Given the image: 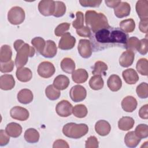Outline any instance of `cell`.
Returning a JSON list of instances; mask_svg holds the SVG:
<instances>
[{
    "label": "cell",
    "mask_w": 148,
    "mask_h": 148,
    "mask_svg": "<svg viewBox=\"0 0 148 148\" xmlns=\"http://www.w3.org/2000/svg\"><path fill=\"white\" fill-rule=\"evenodd\" d=\"M128 38V35L120 28L109 26L91 33L90 41L92 50L99 51L113 47L125 49Z\"/></svg>",
    "instance_id": "obj_1"
},
{
    "label": "cell",
    "mask_w": 148,
    "mask_h": 148,
    "mask_svg": "<svg viewBox=\"0 0 148 148\" xmlns=\"http://www.w3.org/2000/svg\"><path fill=\"white\" fill-rule=\"evenodd\" d=\"M13 46L17 51L15 65L17 69L22 68L27 63L28 58L34 56L35 49L21 39L16 40L13 43Z\"/></svg>",
    "instance_id": "obj_2"
},
{
    "label": "cell",
    "mask_w": 148,
    "mask_h": 148,
    "mask_svg": "<svg viewBox=\"0 0 148 148\" xmlns=\"http://www.w3.org/2000/svg\"><path fill=\"white\" fill-rule=\"evenodd\" d=\"M85 22L92 32L109 26L107 17L102 13L94 10H87L85 13Z\"/></svg>",
    "instance_id": "obj_3"
},
{
    "label": "cell",
    "mask_w": 148,
    "mask_h": 148,
    "mask_svg": "<svg viewBox=\"0 0 148 148\" xmlns=\"http://www.w3.org/2000/svg\"><path fill=\"white\" fill-rule=\"evenodd\" d=\"M88 127L87 124L81 123H69L62 128V132L65 136L72 139H79L87 134Z\"/></svg>",
    "instance_id": "obj_4"
},
{
    "label": "cell",
    "mask_w": 148,
    "mask_h": 148,
    "mask_svg": "<svg viewBox=\"0 0 148 148\" xmlns=\"http://www.w3.org/2000/svg\"><path fill=\"white\" fill-rule=\"evenodd\" d=\"M25 12L19 6L12 8L8 13V20L13 25L21 24L25 20Z\"/></svg>",
    "instance_id": "obj_5"
},
{
    "label": "cell",
    "mask_w": 148,
    "mask_h": 148,
    "mask_svg": "<svg viewBox=\"0 0 148 148\" xmlns=\"http://www.w3.org/2000/svg\"><path fill=\"white\" fill-rule=\"evenodd\" d=\"M56 69L54 65L49 61H43L39 64L38 67L39 75L43 78H49L55 73Z\"/></svg>",
    "instance_id": "obj_6"
},
{
    "label": "cell",
    "mask_w": 148,
    "mask_h": 148,
    "mask_svg": "<svg viewBox=\"0 0 148 148\" xmlns=\"http://www.w3.org/2000/svg\"><path fill=\"white\" fill-rule=\"evenodd\" d=\"M69 95L73 102H81L86 98L87 91L83 86L80 85H75L70 90Z\"/></svg>",
    "instance_id": "obj_7"
},
{
    "label": "cell",
    "mask_w": 148,
    "mask_h": 148,
    "mask_svg": "<svg viewBox=\"0 0 148 148\" xmlns=\"http://www.w3.org/2000/svg\"><path fill=\"white\" fill-rule=\"evenodd\" d=\"M56 111L58 116L66 117L72 113L73 106L67 100H62L57 104Z\"/></svg>",
    "instance_id": "obj_8"
},
{
    "label": "cell",
    "mask_w": 148,
    "mask_h": 148,
    "mask_svg": "<svg viewBox=\"0 0 148 148\" xmlns=\"http://www.w3.org/2000/svg\"><path fill=\"white\" fill-rule=\"evenodd\" d=\"M55 9V1L53 0H42L39 2L38 10L45 16L53 15Z\"/></svg>",
    "instance_id": "obj_9"
},
{
    "label": "cell",
    "mask_w": 148,
    "mask_h": 148,
    "mask_svg": "<svg viewBox=\"0 0 148 148\" xmlns=\"http://www.w3.org/2000/svg\"><path fill=\"white\" fill-rule=\"evenodd\" d=\"M76 44V39L69 32L65 33L58 43L59 49L64 50L72 49Z\"/></svg>",
    "instance_id": "obj_10"
},
{
    "label": "cell",
    "mask_w": 148,
    "mask_h": 148,
    "mask_svg": "<svg viewBox=\"0 0 148 148\" xmlns=\"http://www.w3.org/2000/svg\"><path fill=\"white\" fill-rule=\"evenodd\" d=\"M77 50L82 57L84 58L90 57L92 51L90 41L87 39H80L79 42Z\"/></svg>",
    "instance_id": "obj_11"
},
{
    "label": "cell",
    "mask_w": 148,
    "mask_h": 148,
    "mask_svg": "<svg viewBox=\"0 0 148 148\" xmlns=\"http://www.w3.org/2000/svg\"><path fill=\"white\" fill-rule=\"evenodd\" d=\"M12 118L20 121H25L29 117V112L24 108L16 106L12 108L10 111Z\"/></svg>",
    "instance_id": "obj_12"
},
{
    "label": "cell",
    "mask_w": 148,
    "mask_h": 148,
    "mask_svg": "<svg viewBox=\"0 0 148 148\" xmlns=\"http://www.w3.org/2000/svg\"><path fill=\"white\" fill-rule=\"evenodd\" d=\"M57 52V47L56 43L51 40L46 42V46L43 51L40 53L44 57L51 58L54 57Z\"/></svg>",
    "instance_id": "obj_13"
},
{
    "label": "cell",
    "mask_w": 148,
    "mask_h": 148,
    "mask_svg": "<svg viewBox=\"0 0 148 148\" xmlns=\"http://www.w3.org/2000/svg\"><path fill=\"white\" fill-rule=\"evenodd\" d=\"M15 86V80L12 75L5 74L0 77V88L3 90H12Z\"/></svg>",
    "instance_id": "obj_14"
},
{
    "label": "cell",
    "mask_w": 148,
    "mask_h": 148,
    "mask_svg": "<svg viewBox=\"0 0 148 148\" xmlns=\"http://www.w3.org/2000/svg\"><path fill=\"white\" fill-rule=\"evenodd\" d=\"M95 130L99 135L104 136L109 134L111 130V126L107 121L100 120L95 123Z\"/></svg>",
    "instance_id": "obj_15"
},
{
    "label": "cell",
    "mask_w": 148,
    "mask_h": 148,
    "mask_svg": "<svg viewBox=\"0 0 148 148\" xmlns=\"http://www.w3.org/2000/svg\"><path fill=\"white\" fill-rule=\"evenodd\" d=\"M135 53L134 52L127 50L124 51L120 57L119 64L120 65L124 68H127L131 66L134 60Z\"/></svg>",
    "instance_id": "obj_16"
},
{
    "label": "cell",
    "mask_w": 148,
    "mask_h": 148,
    "mask_svg": "<svg viewBox=\"0 0 148 148\" xmlns=\"http://www.w3.org/2000/svg\"><path fill=\"white\" fill-rule=\"evenodd\" d=\"M135 8L140 19L148 18V1L139 0L137 1Z\"/></svg>",
    "instance_id": "obj_17"
},
{
    "label": "cell",
    "mask_w": 148,
    "mask_h": 148,
    "mask_svg": "<svg viewBox=\"0 0 148 148\" xmlns=\"http://www.w3.org/2000/svg\"><path fill=\"white\" fill-rule=\"evenodd\" d=\"M130 12L131 6L130 4L126 2H121L114 9V14L118 18H123L128 16Z\"/></svg>",
    "instance_id": "obj_18"
},
{
    "label": "cell",
    "mask_w": 148,
    "mask_h": 148,
    "mask_svg": "<svg viewBox=\"0 0 148 148\" xmlns=\"http://www.w3.org/2000/svg\"><path fill=\"white\" fill-rule=\"evenodd\" d=\"M137 101L132 96H127L121 101V107L127 112H132L137 107Z\"/></svg>",
    "instance_id": "obj_19"
},
{
    "label": "cell",
    "mask_w": 148,
    "mask_h": 148,
    "mask_svg": "<svg viewBox=\"0 0 148 148\" xmlns=\"http://www.w3.org/2000/svg\"><path fill=\"white\" fill-rule=\"evenodd\" d=\"M122 76L124 81L128 84H134L139 80V76L137 72L132 68L124 70L123 72Z\"/></svg>",
    "instance_id": "obj_20"
},
{
    "label": "cell",
    "mask_w": 148,
    "mask_h": 148,
    "mask_svg": "<svg viewBox=\"0 0 148 148\" xmlns=\"http://www.w3.org/2000/svg\"><path fill=\"white\" fill-rule=\"evenodd\" d=\"M17 100L23 104H28L31 103L34 98L32 91L27 88L21 90L17 94Z\"/></svg>",
    "instance_id": "obj_21"
},
{
    "label": "cell",
    "mask_w": 148,
    "mask_h": 148,
    "mask_svg": "<svg viewBox=\"0 0 148 148\" xmlns=\"http://www.w3.org/2000/svg\"><path fill=\"white\" fill-rule=\"evenodd\" d=\"M5 131L9 136L17 138L21 134L22 127L19 124L12 122L7 124Z\"/></svg>",
    "instance_id": "obj_22"
},
{
    "label": "cell",
    "mask_w": 148,
    "mask_h": 148,
    "mask_svg": "<svg viewBox=\"0 0 148 148\" xmlns=\"http://www.w3.org/2000/svg\"><path fill=\"white\" fill-rule=\"evenodd\" d=\"M107 85L111 91H117L121 88L122 81L118 75L113 74L110 75L108 78Z\"/></svg>",
    "instance_id": "obj_23"
},
{
    "label": "cell",
    "mask_w": 148,
    "mask_h": 148,
    "mask_svg": "<svg viewBox=\"0 0 148 148\" xmlns=\"http://www.w3.org/2000/svg\"><path fill=\"white\" fill-rule=\"evenodd\" d=\"M16 75L19 81L21 82H27L32 79V73L29 68L22 67L17 69Z\"/></svg>",
    "instance_id": "obj_24"
},
{
    "label": "cell",
    "mask_w": 148,
    "mask_h": 148,
    "mask_svg": "<svg viewBox=\"0 0 148 148\" xmlns=\"http://www.w3.org/2000/svg\"><path fill=\"white\" fill-rule=\"evenodd\" d=\"M140 140L141 139L136 135L134 131H130L127 132L124 138V142L125 145L131 148L136 147Z\"/></svg>",
    "instance_id": "obj_25"
},
{
    "label": "cell",
    "mask_w": 148,
    "mask_h": 148,
    "mask_svg": "<svg viewBox=\"0 0 148 148\" xmlns=\"http://www.w3.org/2000/svg\"><path fill=\"white\" fill-rule=\"evenodd\" d=\"M88 77L87 71L84 69L80 68L75 71L72 74V78L76 83H83L87 81Z\"/></svg>",
    "instance_id": "obj_26"
},
{
    "label": "cell",
    "mask_w": 148,
    "mask_h": 148,
    "mask_svg": "<svg viewBox=\"0 0 148 148\" xmlns=\"http://www.w3.org/2000/svg\"><path fill=\"white\" fill-rule=\"evenodd\" d=\"M69 84V78L63 75H60L56 77L53 81V86L58 90H64L66 89Z\"/></svg>",
    "instance_id": "obj_27"
},
{
    "label": "cell",
    "mask_w": 148,
    "mask_h": 148,
    "mask_svg": "<svg viewBox=\"0 0 148 148\" xmlns=\"http://www.w3.org/2000/svg\"><path fill=\"white\" fill-rule=\"evenodd\" d=\"M39 133L35 128H28L24 132V139L29 143H37L39 139Z\"/></svg>",
    "instance_id": "obj_28"
},
{
    "label": "cell",
    "mask_w": 148,
    "mask_h": 148,
    "mask_svg": "<svg viewBox=\"0 0 148 148\" xmlns=\"http://www.w3.org/2000/svg\"><path fill=\"white\" fill-rule=\"evenodd\" d=\"M134 123L135 121L132 117L125 116L119 120L118 127L122 131H128L134 127Z\"/></svg>",
    "instance_id": "obj_29"
},
{
    "label": "cell",
    "mask_w": 148,
    "mask_h": 148,
    "mask_svg": "<svg viewBox=\"0 0 148 148\" xmlns=\"http://www.w3.org/2000/svg\"><path fill=\"white\" fill-rule=\"evenodd\" d=\"M61 68L64 72L72 73L75 69V63L72 58L65 57L61 62Z\"/></svg>",
    "instance_id": "obj_30"
},
{
    "label": "cell",
    "mask_w": 148,
    "mask_h": 148,
    "mask_svg": "<svg viewBox=\"0 0 148 148\" xmlns=\"http://www.w3.org/2000/svg\"><path fill=\"white\" fill-rule=\"evenodd\" d=\"M12 50L10 46L8 45H2L0 51V61L1 62H7L12 60Z\"/></svg>",
    "instance_id": "obj_31"
},
{
    "label": "cell",
    "mask_w": 148,
    "mask_h": 148,
    "mask_svg": "<svg viewBox=\"0 0 148 148\" xmlns=\"http://www.w3.org/2000/svg\"><path fill=\"white\" fill-rule=\"evenodd\" d=\"M104 82L100 75H94L89 80V86L94 90H99L103 88Z\"/></svg>",
    "instance_id": "obj_32"
},
{
    "label": "cell",
    "mask_w": 148,
    "mask_h": 148,
    "mask_svg": "<svg viewBox=\"0 0 148 148\" xmlns=\"http://www.w3.org/2000/svg\"><path fill=\"white\" fill-rule=\"evenodd\" d=\"M120 28L125 33H130L135 28V23L132 18L125 19L120 23Z\"/></svg>",
    "instance_id": "obj_33"
},
{
    "label": "cell",
    "mask_w": 148,
    "mask_h": 148,
    "mask_svg": "<svg viewBox=\"0 0 148 148\" xmlns=\"http://www.w3.org/2000/svg\"><path fill=\"white\" fill-rule=\"evenodd\" d=\"M45 94L48 99L54 101L59 98L61 95V92L55 88L53 85H49L45 89Z\"/></svg>",
    "instance_id": "obj_34"
},
{
    "label": "cell",
    "mask_w": 148,
    "mask_h": 148,
    "mask_svg": "<svg viewBox=\"0 0 148 148\" xmlns=\"http://www.w3.org/2000/svg\"><path fill=\"white\" fill-rule=\"evenodd\" d=\"M108 70V65L103 61H98L96 62L93 67L92 73L94 75H105V72Z\"/></svg>",
    "instance_id": "obj_35"
},
{
    "label": "cell",
    "mask_w": 148,
    "mask_h": 148,
    "mask_svg": "<svg viewBox=\"0 0 148 148\" xmlns=\"http://www.w3.org/2000/svg\"><path fill=\"white\" fill-rule=\"evenodd\" d=\"M136 68L137 71L143 76L148 75V62L146 58H142L139 59L136 63Z\"/></svg>",
    "instance_id": "obj_36"
},
{
    "label": "cell",
    "mask_w": 148,
    "mask_h": 148,
    "mask_svg": "<svg viewBox=\"0 0 148 148\" xmlns=\"http://www.w3.org/2000/svg\"><path fill=\"white\" fill-rule=\"evenodd\" d=\"M87 109L84 105H76L73 108L72 113L73 115L77 118H84L87 114Z\"/></svg>",
    "instance_id": "obj_37"
},
{
    "label": "cell",
    "mask_w": 148,
    "mask_h": 148,
    "mask_svg": "<svg viewBox=\"0 0 148 148\" xmlns=\"http://www.w3.org/2000/svg\"><path fill=\"white\" fill-rule=\"evenodd\" d=\"M140 40H139L136 37H130L128 39L125 49H127V50H130L133 52H135L138 51L140 46Z\"/></svg>",
    "instance_id": "obj_38"
},
{
    "label": "cell",
    "mask_w": 148,
    "mask_h": 148,
    "mask_svg": "<svg viewBox=\"0 0 148 148\" xmlns=\"http://www.w3.org/2000/svg\"><path fill=\"white\" fill-rule=\"evenodd\" d=\"M31 43L38 53L40 54L43 51L46 46V42L44 39L39 36L33 38L31 40Z\"/></svg>",
    "instance_id": "obj_39"
},
{
    "label": "cell",
    "mask_w": 148,
    "mask_h": 148,
    "mask_svg": "<svg viewBox=\"0 0 148 148\" xmlns=\"http://www.w3.org/2000/svg\"><path fill=\"white\" fill-rule=\"evenodd\" d=\"M66 12V6L62 1H55V9L53 16L60 17L63 16Z\"/></svg>",
    "instance_id": "obj_40"
},
{
    "label": "cell",
    "mask_w": 148,
    "mask_h": 148,
    "mask_svg": "<svg viewBox=\"0 0 148 148\" xmlns=\"http://www.w3.org/2000/svg\"><path fill=\"white\" fill-rule=\"evenodd\" d=\"M138 96L142 99L147 98L148 97V85L147 83L143 82L139 84L136 89Z\"/></svg>",
    "instance_id": "obj_41"
},
{
    "label": "cell",
    "mask_w": 148,
    "mask_h": 148,
    "mask_svg": "<svg viewBox=\"0 0 148 148\" xmlns=\"http://www.w3.org/2000/svg\"><path fill=\"white\" fill-rule=\"evenodd\" d=\"M135 133L140 139L146 138L148 136V126L145 124H140L136 126Z\"/></svg>",
    "instance_id": "obj_42"
},
{
    "label": "cell",
    "mask_w": 148,
    "mask_h": 148,
    "mask_svg": "<svg viewBox=\"0 0 148 148\" xmlns=\"http://www.w3.org/2000/svg\"><path fill=\"white\" fill-rule=\"evenodd\" d=\"M76 18L75 20L72 22V26L76 29H79L84 26V16L83 13L78 11L76 13Z\"/></svg>",
    "instance_id": "obj_43"
},
{
    "label": "cell",
    "mask_w": 148,
    "mask_h": 148,
    "mask_svg": "<svg viewBox=\"0 0 148 148\" xmlns=\"http://www.w3.org/2000/svg\"><path fill=\"white\" fill-rule=\"evenodd\" d=\"M70 23H62L59 24L54 30V34L57 36H62L70 28Z\"/></svg>",
    "instance_id": "obj_44"
},
{
    "label": "cell",
    "mask_w": 148,
    "mask_h": 148,
    "mask_svg": "<svg viewBox=\"0 0 148 148\" xmlns=\"http://www.w3.org/2000/svg\"><path fill=\"white\" fill-rule=\"evenodd\" d=\"M14 65V62L13 60H10L7 62H1L0 71L2 73L10 72L13 71Z\"/></svg>",
    "instance_id": "obj_45"
},
{
    "label": "cell",
    "mask_w": 148,
    "mask_h": 148,
    "mask_svg": "<svg viewBox=\"0 0 148 148\" xmlns=\"http://www.w3.org/2000/svg\"><path fill=\"white\" fill-rule=\"evenodd\" d=\"M79 3L83 7H94L97 8L99 7L102 1H97V0H80Z\"/></svg>",
    "instance_id": "obj_46"
},
{
    "label": "cell",
    "mask_w": 148,
    "mask_h": 148,
    "mask_svg": "<svg viewBox=\"0 0 148 148\" xmlns=\"http://www.w3.org/2000/svg\"><path fill=\"white\" fill-rule=\"evenodd\" d=\"M98 140L94 136H90L86 141L85 147L86 148H97L98 147Z\"/></svg>",
    "instance_id": "obj_47"
},
{
    "label": "cell",
    "mask_w": 148,
    "mask_h": 148,
    "mask_svg": "<svg viewBox=\"0 0 148 148\" xmlns=\"http://www.w3.org/2000/svg\"><path fill=\"white\" fill-rule=\"evenodd\" d=\"M140 43L138 51L142 55H145L147 53V39L145 38L140 40Z\"/></svg>",
    "instance_id": "obj_48"
},
{
    "label": "cell",
    "mask_w": 148,
    "mask_h": 148,
    "mask_svg": "<svg viewBox=\"0 0 148 148\" xmlns=\"http://www.w3.org/2000/svg\"><path fill=\"white\" fill-rule=\"evenodd\" d=\"M10 140L9 136L3 130H0V146H3L6 145Z\"/></svg>",
    "instance_id": "obj_49"
},
{
    "label": "cell",
    "mask_w": 148,
    "mask_h": 148,
    "mask_svg": "<svg viewBox=\"0 0 148 148\" xmlns=\"http://www.w3.org/2000/svg\"><path fill=\"white\" fill-rule=\"evenodd\" d=\"M76 33L78 35L82 37H89L91 36V32L90 29L87 26H83L79 29H76Z\"/></svg>",
    "instance_id": "obj_50"
},
{
    "label": "cell",
    "mask_w": 148,
    "mask_h": 148,
    "mask_svg": "<svg viewBox=\"0 0 148 148\" xmlns=\"http://www.w3.org/2000/svg\"><path fill=\"white\" fill-rule=\"evenodd\" d=\"M148 105L146 104L142 106L139 110V116L141 119H148Z\"/></svg>",
    "instance_id": "obj_51"
},
{
    "label": "cell",
    "mask_w": 148,
    "mask_h": 148,
    "mask_svg": "<svg viewBox=\"0 0 148 148\" xmlns=\"http://www.w3.org/2000/svg\"><path fill=\"white\" fill-rule=\"evenodd\" d=\"M147 23H148V18L146 19H140L139 28L140 31L143 33H147Z\"/></svg>",
    "instance_id": "obj_52"
},
{
    "label": "cell",
    "mask_w": 148,
    "mask_h": 148,
    "mask_svg": "<svg viewBox=\"0 0 148 148\" xmlns=\"http://www.w3.org/2000/svg\"><path fill=\"white\" fill-rule=\"evenodd\" d=\"M69 146L68 145V143L62 139H58L56 140L53 145V148H56V147H66L68 148Z\"/></svg>",
    "instance_id": "obj_53"
},
{
    "label": "cell",
    "mask_w": 148,
    "mask_h": 148,
    "mask_svg": "<svg viewBox=\"0 0 148 148\" xmlns=\"http://www.w3.org/2000/svg\"><path fill=\"white\" fill-rule=\"evenodd\" d=\"M121 1H105V3L109 8H115L121 3Z\"/></svg>",
    "instance_id": "obj_54"
}]
</instances>
